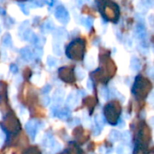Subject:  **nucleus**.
I'll use <instances>...</instances> for the list:
<instances>
[{"mask_svg": "<svg viewBox=\"0 0 154 154\" xmlns=\"http://www.w3.org/2000/svg\"><path fill=\"white\" fill-rule=\"evenodd\" d=\"M101 67L99 69L96 70L94 73V78L102 81L103 83H106L110 78H112L116 70V67L114 62L111 60L108 56L102 55L100 58Z\"/></svg>", "mask_w": 154, "mask_h": 154, "instance_id": "obj_1", "label": "nucleus"}, {"mask_svg": "<svg viewBox=\"0 0 154 154\" xmlns=\"http://www.w3.org/2000/svg\"><path fill=\"white\" fill-rule=\"evenodd\" d=\"M85 52V42L82 39H76L71 42L66 49L67 56L76 61H80L83 59Z\"/></svg>", "mask_w": 154, "mask_h": 154, "instance_id": "obj_2", "label": "nucleus"}, {"mask_svg": "<svg viewBox=\"0 0 154 154\" xmlns=\"http://www.w3.org/2000/svg\"><path fill=\"white\" fill-rule=\"evenodd\" d=\"M151 87H152L151 83L148 78H145L141 76H138L134 85L133 93L138 98L143 99L147 97V95L150 91Z\"/></svg>", "mask_w": 154, "mask_h": 154, "instance_id": "obj_3", "label": "nucleus"}, {"mask_svg": "<svg viewBox=\"0 0 154 154\" xmlns=\"http://www.w3.org/2000/svg\"><path fill=\"white\" fill-rule=\"evenodd\" d=\"M104 114L108 123L111 124H117L118 118L121 114V105L118 101L114 100L109 102L105 106Z\"/></svg>", "mask_w": 154, "mask_h": 154, "instance_id": "obj_4", "label": "nucleus"}, {"mask_svg": "<svg viewBox=\"0 0 154 154\" xmlns=\"http://www.w3.org/2000/svg\"><path fill=\"white\" fill-rule=\"evenodd\" d=\"M103 8V14L106 19L112 22H115L118 20V18H119V7L114 2H105Z\"/></svg>", "mask_w": 154, "mask_h": 154, "instance_id": "obj_5", "label": "nucleus"}, {"mask_svg": "<svg viewBox=\"0 0 154 154\" xmlns=\"http://www.w3.org/2000/svg\"><path fill=\"white\" fill-rule=\"evenodd\" d=\"M2 125L6 131H8L9 133H13V134H16L21 129L20 123L17 118L15 116V114L13 112H11L6 116Z\"/></svg>", "mask_w": 154, "mask_h": 154, "instance_id": "obj_6", "label": "nucleus"}, {"mask_svg": "<svg viewBox=\"0 0 154 154\" xmlns=\"http://www.w3.org/2000/svg\"><path fill=\"white\" fill-rule=\"evenodd\" d=\"M59 77L65 82L71 83L75 81V76L73 69L69 67H62L59 69Z\"/></svg>", "mask_w": 154, "mask_h": 154, "instance_id": "obj_7", "label": "nucleus"}, {"mask_svg": "<svg viewBox=\"0 0 154 154\" xmlns=\"http://www.w3.org/2000/svg\"><path fill=\"white\" fill-rule=\"evenodd\" d=\"M138 140L141 144L148 143L150 140V131L146 124H141L138 134Z\"/></svg>", "mask_w": 154, "mask_h": 154, "instance_id": "obj_8", "label": "nucleus"}, {"mask_svg": "<svg viewBox=\"0 0 154 154\" xmlns=\"http://www.w3.org/2000/svg\"><path fill=\"white\" fill-rule=\"evenodd\" d=\"M55 16L56 18L62 23H67L69 20V16L68 11L63 6H58L55 11Z\"/></svg>", "mask_w": 154, "mask_h": 154, "instance_id": "obj_9", "label": "nucleus"}, {"mask_svg": "<svg viewBox=\"0 0 154 154\" xmlns=\"http://www.w3.org/2000/svg\"><path fill=\"white\" fill-rule=\"evenodd\" d=\"M73 135L75 136V138L78 140L79 143H84L85 141H87V140L88 139V134H86L84 129L81 128V127H77L74 129Z\"/></svg>", "mask_w": 154, "mask_h": 154, "instance_id": "obj_10", "label": "nucleus"}, {"mask_svg": "<svg viewBox=\"0 0 154 154\" xmlns=\"http://www.w3.org/2000/svg\"><path fill=\"white\" fill-rule=\"evenodd\" d=\"M37 127H38V123L35 120H31L26 124V126H25L26 131L32 139H34L35 137V134H36V132H37Z\"/></svg>", "mask_w": 154, "mask_h": 154, "instance_id": "obj_11", "label": "nucleus"}, {"mask_svg": "<svg viewBox=\"0 0 154 154\" xmlns=\"http://www.w3.org/2000/svg\"><path fill=\"white\" fill-rule=\"evenodd\" d=\"M21 55L23 58V60H25L27 61H30L33 59V54L31 52L29 48H23L21 50Z\"/></svg>", "mask_w": 154, "mask_h": 154, "instance_id": "obj_12", "label": "nucleus"}, {"mask_svg": "<svg viewBox=\"0 0 154 154\" xmlns=\"http://www.w3.org/2000/svg\"><path fill=\"white\" fill-rule=\"evenodd\" d=\"M61 119H68V118L70 116V110L66 107V108H62L61 110H59L58 114H57Z\"/></svg>", "mask_w": 154, "mask_h": 154, "instance_id": "obj_13", "label": "nucleus"}, {"mask_svg": "<svg viewBox=\"0 0 154 154\" xmlns=\"http://www.w3.org/2000/svg\"><path fill=\"white\" fill-rule=\"evenodd\" d=\"M84 104L85 105H87V107H88L89 109L94 108V106L96 105L97 101L93 97H87V98L84 99Z\"/></svg>", "mask_w": 154, "mask_h": 154, "instance_id": "obj_14", "label": "nucleus"}, {"mask_svg": "<svg viewBox=\"0 0 154 154\" xmlns=\"http://www.w3.org/2000/svg\"><path fill=\"white\" fill-rule=\"evenodd\" d=\"M130 67H131V69L134 70H139L141 69V63L137 58H134L131 61V65H130Z\"/></svg>", "mask_w": 154, "mask_h": 154, "instance_id": "obj_15", "label": "nucleus"}, {"mask_svg": "<svg viewBox=\"0 0 154 154\" xmlns=\"http://www.w3.org/2000/svg\"><path fill=\"white\" fill-rule=\"evenodd\" d=\"M70 154H84L79 149V147L75 143H70Z\"/></svg>", "mask_w": 154, "mask_h": 154, "instance_id": "obj_16", "label": "nucleus"}, {"mask_svg": "<svg viewBox=\"0 0 154 154\" xmlns=\"http://www.w3.org/2000/svg\"><path fill=\"white\" fill-rule=\"evenodd\" d=\"M23 154H41V151L37 147H30L23 151Z\"/></svg>", "mask_w": 154, "mask_h": 154, "instance_id": "obj_17", "label": "nucleus"}, {"mask_svg": "<svg viewBox=\"0 0 154 154\" xmlns=\"http://www.w3.org/2000/svg\"><path fill=\"white\" fill-rule=\"evenodd\" d=\"M42 28H43V31H44L45 32H48L52 31V30L54 28V25H53V23H52V21H48V22H46V23H44L43 26H42Z\"/></svg>", "mask_w": 154, "mask_h": 154, "instance_id": "obj_18", "label": "nucleus"}, {"mask_svg": "<svg viewBox=\"0 0 154 154\" xmlns=\"http://www.w3.org/2000/svg\"><path fill=\"white\" fill-rule=\"evenodd\" d=\"M95 121H96V124L98 126L99 129H102L103 126L105 125V120H104V118L101 116V115H97L96 118H95Z\"/></svg>", "mask_w": 154, "mask_h": 154, "instance_id": "obj_19", "label": "nucleus"}, {"mask_svg": "<svg viewBox=\"0 0 154 154\" xmlns=\"http://www.w3.org/2000/svg\"><path fill=\"white\" fill-rule=\"evenodd\" d=\"M120 137H121V134H120L119 132H118V131H115V130H114V131H112V132H111L110 136H109L110 140H111V141H117V140L119 139Z\"/></svg>", "mask_w": 154, "mask_h": 154, "instance_id": "obj_20", "label": "nucleus"}, {"mask_svg": "<svg viewBox=\"0 0 154 154\" xmlns=\"http://www.w3.org/2000/svg\"><path fill=\"white\" fill-rule=\"evenodd\" d=\"M2 42L5 46H11L12 45V39H11V36H10V34H6L5 36L3 37L2 39Z\"/></svg>", "mask_w": 154, "mask_h": 154, "instance_id": "obj_21", "label": "nucleus"}, {"mask_svg": "<svg viewBox=\"0 0 154 154\" xmlns=\"http://www.w3.org/2000/svg\"><path fill=\"white\" fill-rule=\"evenodd\" d=\"M81 21H83V23L85 25V26H87L88 28H91L92 27V25H93V20L91 19V18H82V20Z\"/></svg>", "mask_w": 154, "mask_h": 154, "instance_id": "obj_22", "label": "nucleus"}, {"mask_svg": "<svg viewBox=\"0 0 154 154\" xmlns=\"http://www.w3.org/2000/svg\"><path fill=\"white\" fill-rule=\"evenodd\" d=\"M76 101V98H75V96L74 95H69V97L67 98V100H66V104H67V105H72L73 104H74V102Z\"/></svg>", "mask_w": 154, "mask_h": 154, "instance_id": "obj_23", "label": "nucleus"}, {"mask_svg": "<svg viewBox=\"0 0 154 154\" xmlns=\"http://www.w3.org/2000/svg\"><path fill=\"white\" fill-rule=\"evenodd\" d=\"M123 137V141H124V143H129L130 141H131V134H130L129 132H124L122 135Z\"/></svg>", "mask_w": 154, "mask_h": 154, "instance_id": "obj_24", "label": "nucleus"}, {"mask_svg": "<svg viewBox=\"0 0 154 154\" xmlns=\"http://www.w3.org/2000/svg\"><path fill=\"white\" fill-rule=\"evenodd\" d=\"M134 154H144V150H143V146H141V144H139L138 147H136Z\"/></svg>", "mask_w": 154, "mask_h": 154, "instance_id": "obj_25", "label": "nucleus"}, {"mask_svg": "<svg viewBox=\"0 0 154 154\" xmlns=\"http://www.w3.org/2000/svg\"><path fill=\"white\" fill-rule=\"evenodd\" d=\"M47 62H48V64L50 66H55L56 63H57V61L56 59H54L53 57H49L48 58V61H47Z\"/></svg>", "mask_w": 154, "mask_h": 154, "instance_id": "obj_26", "label": "nucleus"}, {"mask_svg": "<svg viewBox=\"0 0 154 154\" xmlns=\"http://www.w3.org/2000/svg\"><path fill=\"white\" fill-rule=\"evenodd\" d=\"M101 95L105 99H107L108 98V90L106 88H102L101 89Z\"/></svg>", "mask_w": 154, "mask_h": 154, "instance_id": "obj_27", "label": "nucleus"}, {"mask_svg": "<svg viewBox=\"0 0 154 154\" xmlns=\"http://www.w3.org/2000/svg\"><path fill=\"white\" fill-rule=\"evenodd\" d=\"M50 101H51V99H50V97L48 96H43V97H42V104H43V105H48Z\"/></svg>", "mask_w": 154, "mask_h": 154, "instance_id": "obj_28", "label": "nucleus"}, {"mask_svg": "<svg viewBox=\"0 0 154 154\" xmlns=\"http://www.w3.org/2000/svg\"><path fill=\"white\" fill-rule=\"evenodd\" d=\"M30 76H31V70L29 69H26L25 71H23V77L25 78H29Z\"/></svg>", "mask_w": 154, "mask_h": 154, "instance_id": "obj_29", "label": "nucleus"}, {"mask_svg": "<svg viewBox=\"0 0 154 154\" xmlns=\"http://www.w3.org/2000/svg\"><path fill=\"white\" fill-rule=\"evenodd\" d=\"M10 70L13 73H16V72H17V70H18V68H17V66L16 65V64H12L11 66H10Z\"/></svg>", "mask_w": 154, "mask_h": 154, "instance_id": "obj_30", "label": "nucleus"}, {"mask_svg": "<svg viewBox=\"0 0 154 154\" xmlns=\"http://www.w3.org/2000/svg\"><path fill=\"white\" fill-rule=\"evenodd\" d=\"M50 90H51V86H50V85H46V86L42 88V92H43L44 94L48 93Z\"/></svg>", "mask_w": 154, "mask_h": 154, "instance_id": "obj_31", "label": "nucleus"}, {"mask_svg": "<svg viewBox=\"0 0 154 154\" xmlns=\"http://www.w3.org/2000/svg\"><path fill=\"white\" fill-rule=\"evenodd\" d=\"M116 151H117L118 154H124V148H123L122 146H120V147H118V148L116 149Z\"/></svg>", "mask_w": 154, "mask_h": 154, "instance_id": "obj_32", "label": "nucleus"}, {"mask_svg": "<svg viewBox=\"0 0 154 154\" xmlns=\"http://www.w3.org/2000/svg\"><path fill=\"white\" fill-rule=\"evenodd\" d=\"M21 9H22V10L23 11V13H25V14H26V15H27V14L29 13V12H28V11L26 10V6H23V5H22V6H21Z\"/></svg>", "mask_w": 154, "mask_h": 154, "instance_id": "obj_33", "label": "nucleus"}, {"mask_svg": "<svg viewBox=\"0 0 154 154\" xmlns=\"http://www.w3.org/2000/svg\"><path fill=\"white\" fill-rule=\"evenodd\" d=\"M88 89L91 90V89H92V83H91V80H88Z\"/></svg>", "mask_w": 154, "mask_h": 154, "instance_id": "obj_34", "label": "nucleus"}, {"mask_svg": "<svg viewBox=\"0 0 154 154\" xmlns=\"http://www.w3.org/2000/svg\"><path fill=\"white\" fill-rule=\"evenodd\" d=\"M59 154H69V152H67V151H62V152L59 153Z\"/></svg>", "mask_w": 154, "mask_h": 154, "instance_id": "obj_35", "label": "nucleus"}, {"mask_svg": "<svg viewBox=\"0 0 154 154\" xmlns=\"http://www.w3.org/2000/svg\"><path fill=\"white\" fill-rule=\"evenodd\" d=\"M150 122H151V124H152V125L154 126V121H153V120L151 119V120H150Z\"/></svg>", "mask_w": 154, "mask_h": 154, "instance_id": "obj_36", "label": "nucleus"}, {"mask_svg": "<svg viewBox=\"0 0 154 154\" xmlns=\"http://www.w3.org/2000/svg\"><path fill=\"white\" fill-rule=\"evenodd\" d=\"M153 42H154V36H153Z\"/></svg>", "mask_w": 154, "mask_h": 154, "instance_id": "obj_37", "label": "nucleus"}]
</instances>
